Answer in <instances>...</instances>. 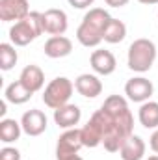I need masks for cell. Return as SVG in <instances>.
<instances>
[{"label": "cell", "instance_id": "cell-1", "mask_svg": "<svg viewBox=\"0 0 158 160\" xmlns=\"http://www.w3.org/2000/svg\"><path fill=\"white\" fill-rule=\"evenodd\" d=\"M97 114L104 127V149L108 153H119L121 145L134 134V116L128 108V101L121 95H110Z\"/></svg>", "mask_w": 158, "mask_h": 160}, {"label": "cell", "instance_id": "cell-2", "mask_svg": "<svg viewBox=\"0 0 158 160\" xmlns=\"http://www.w3.org/2000/svg\"><path fill=\"white\" fill-rule=\"evenodd\" d=\"M110 19H112V15L104 8H89V11H86L78 30H77L78 43L87 48L99 47L104 41L102 34H104V28L110 22Z\"/></svg>", "mask_w": 158, "mask_h": 160}, {"label": "cell", "instance_id": "cell-3", "mask_svg": "<svg viewBox=\"0 0 158 160\" xmlns=\"http://www.w3.org/2000/svg\"><path fill=\"white\" fill-rule=\"evenodd\" d=\"M155 60H156L155 41L147 39V38H140L130 43L128 52H126V65L130 71L143 75V73L151 71V67L155 65Z\"/></svg>", "mask_w": 158, "mask_h": 160}, {"label": "cell", "instance_id": "cell-4", "mask_svg": "<svg viewBox=\"0 0 158 160\" xmlns=\"http://www.w3.org/2000/svg\"><path fill=\"white\" fill-rule=\"evenodd\" d=\"M41 34H45V30H43V13L30 11L22 21L11 24V28H9V41L15 47H26L32 41L37 39Z\"/></svg>", "mask_w": 158, "mask_h": 160}, {"label": "cell", "instance_id": "cell-5", "mask_svg": "<svg viewBox=\"0 0 158 160\" xmlns=\"http://www.w3.org/2000/svg\"><path fill=\"white\" fill-rule=\"evenodd\" d=\"M73 91H75V84L67 77H56L47 84V88L43 91V102H45V106L56 110L69 102V99L73 97Z\"/></svg>", "mask_w": 158, "mask_h": 160}, {"label": "cell", "instance_id": "cell-6", "mask_svg": "<svg viewBox=\"0 0 158 160\" xmlns=\"http://www.w3.org/2000/svg\"><path fill=\"white\" fill-rule=\"evenodd\" d=\"M153 93H155V86L145 77H134V78L126 80V84H125V95L132 102L143 104V102L151 101Z\"/></svg>", "mask_w": 158, "mask_h": 160}, {"label": "cell", "instance_id": "cell-7", "mask_svg": "<svg viewBox=\"0 0 158 160\" xmlns=\"http://www.w3.org/2000/svg\"><path fill=\"white\" fill-rule=\"evenodd\" d=\"M82 147H84V143H82L80 128H67L58 138V143H56V160L78 155Z\"/></svg>", "mask_w": 158, "mask_h": 160}, {"label": "cell", "instance_id": "cell-8", "mask_svg": "<svg viewBox=\"0 0 158 160\" xmlns=\"http://www.w3.org/2000/svg\"><path fill=\"white\" fill-rule=\"evenodd\" d=\"M69 28V19L63 9L50 8L43 13V30L50 36H63Z\"/></svg>", "mask_w": 158, "mask_h": 160}, {"label": "cell", "instance_id": "cell-9", "mask_svg": "<svg viewBox=\"0 0 158 160\" xmlns=\"http://www.w3.org/2000/svg\"><path fill=\"white\" fill-rule=\"evenodd\" d=\"M21 127H22V132H24L26 136L36 138V136H41V134L47 130L48 119H47L45 112H41L37 108H32V110H28V112L22 114V118H21Z\"/></svg>", "mask_w": 158, "mask_h": 160}, {"label": "cell", "instance_id": "cell-10", "mask_svg": "<svg viewBox=\"0 0 158 160\" xmlns=\"http://www.w3.org/2000/svg\"><path fill=\"white\" fill-rule=\"evenodd\" d=\"M80 134H82V143H84V147H91V149H93V147L102 145L104 127H102V121H101V118H99L97 112L91 116V119L80 128Z\"/></svg>", "mask_w": 158, "mask_h": 160}, {"label": "cell", "instance_id": "cell-11", "mask_svg": "<svg viewBox=\"0 0 158 160\" xmlns=\"http://www.w3.org/2000/svg\"><path fill=\"white\" fill-rule=\"evenodd\" d=\"M30 13L28 0H0V21L19 22Z\"/></svg>", "mask_w": 158, "mask_h": 160}, {"label": "cell", "instance_id": "cell-12", "mask_svg": "<svg viewBox=\"0 0 158 160\" xmlns=\"http://www.w3.org/2000/svg\"><path fill=\"white\" fill-rule=\"evenodd\" d=\"M89 63H91V69L95 71V75H101V77H108L116 71L117 67V60L116 56L106 50V48H97L91 52L89 56Z\"/></svg>", "mask_w": 158, "mask_h": 160}, {"label": "cell", "instance_id": "cell-13", "mask_svg": "<svg viewBox=\"0 0 158 160\" xmlns=\"http://www.w3.org/2000/svg\"><path fill=\"white\" fill-rule=\"evenodd\" d=\"M54 123L60 127V128H77V125L82 119V110H80L77 104H63L60 108L54 110Z\"/></svg>", "mask_w": 158, "mask_h": 160}, {"label": "cell", "instance_id": "cell-14", "mask_svg": "<svg viewBox=\"0 0 158 160\" xmlns=\"http://www.w3.org/2000/svg\"><path fill=\"white\" fill-rule=\"evenodd\" d=\"M75 89L86 99H95L102 93V82L97 75L82 73L75 78Z\"/></svg>", "mask_w": 158, "mask_h": 160}, {"label": "cell", "instance_id": "cell-15", "mask_svg": "<svg viewBox=\"0 0 158 160\" xmlns=\"http://www.w3.org/2000/svg\"><path fill=\"white\" fill-rule=\"evenodd\" d=\"M43 50H45L47 58L60 60V58H65L73 52V41L65 36H50L45 43Z\"/></svg>", "mask_w": 158, "mask_h": 160}, {"label": "cell", "instance_id": "cell-16", "mask_svg": "<svg viewBox=\"0 0 158 160\" xmlns=\"http://www.w3.org/2000/svg\"><path fill=\"white\" fill-rule=\"evenodd\" d=\"M19 80H21L22 86L28 88L32 93H37V91L43 89V86H45V73H43V69H41L39 65L30 63V65H26V67L21 71Z\"/></svg>", "mask_w": 158, "mask_h": 160}, {"label": "cell", "instance_id": "cell-17", "mask_svg": "<svg viewBox=\"0 0 158 160\" xmlns=\"http://www.w3.org/2000/svg\"><path fill=\"white\" fill-rule=\"evenodd\" d=\"M145 142L143 138H140L138 134H132L119 149V157L121 160H143L145 157Z\"/></svg>", "mask_w": 158, "mask_h": 160}, {"label": "cell", "instance_id": "cell-18", "mask_svg": "<svg viewBox=\"0 0 158 160\" xmlns=\"http://www.w3.org/2000/svg\"><path fill=\"white\" fill-rule=\"evenodd\" d=\"M32 95H34V93H32L28 88H24L21 80H15V82H11V84L6 88V91H4V99H6L7 102L15 104V106L28 102V101L32 99Z\"/></svg>", "mask_w": 158, "mask_h": 160}, {"label": "cell", "instance_id": "cell-19", "mask_svg": "<svg viewBox=\"0 0 158 160\" xmlns=\"http://www.w3.org/2000/svg\"><path fill=\"white\" fill-rule=\"evenodd\" d=\"M138 119L143 128H158V102L147 101L138 110Z\"/></svg>", "mask_w": 158, "mask_h": 160}, {"label": "cell", "instance_id": "cell-20", "mask_svg": "<svg viewBox=\"0 0 158 160\" xmlns=\"http://www.w3.org/2000/svg\"><path fill=\"white\" fill-rule=\"evenodd\" d=\"M22 134V127H21V121L9 119V118H4L0 121V142L2 143H15Z\"/></svg>", "mask_w": 158, "mask_h": 160}, {"label": "cell", "instance_id": "cell-21", "mask_svg": "<svg viewBox=\"0 0 158 160\" xmlns=\"http://www.w3.org/2000/svg\"><path fill=\"white\" fill-rule=\"evenodd\" d=\"M125 38H126V24L123 21L116 19V17H112L110 22L104 28L102 39L106 41V43H110V45H116V43H121Z\"/></svg>", "mask_w": 158, "mask_h": 160}, {"label": "cell", "instance_id": "cell-22", "mask_svg": "<svg viewBox=\"0 0 158 160\" xmlns=\"http://www.w3.org/2000/svg\"><path fill=\"white\" fill-rule=\"evenodd\" d=\"M19 54L15 50L13 43H0V69L2 71H11L17 65Z\"/></svg>", "mask_w": 158, "mask_h": 160}, {"label": "cell", "instance_id": "cell-23", "mask_svg": "<svg viewBox=\"0 0 158 160\" xmlns=\"http://www.w3.org/2000/svg\"><path fill=\"white\" fill-rule=\"evenodd\" d=\"M0 160H21V151L17 147H2L0 149Z\"/></svg>", "mask_w": 158, "mask_h": 160}, {"label": "cell", "instance_id": "cell-24", "mask_svg": "<svg viewBox=\"0 0 158 160\" xmlns=\"http://www.w3.org/2000/svg\"><path fill=\"white\" fill-rule=\"evenodd\" d=\"M69 6H73L75 9H87L89 6H93L95 0H67Z\"/></svg>", "mask_w": 158, "mask_h": 160}, {"label": "cell", "instance_id": "cell-25", "mask_svg": "<svg viewBox=\"0 0 158 160\" xmlns=\"http://www.w3.org/2000/svg\"><path fill=\"white\" fill-rule=\"evenodd\" d=\"M149 147L153 149V153L158 155V128H155V132H153L151 138H149Z\"/></svg>", "mask_w": 158, "mask_h": 160}, {"label": "cell", "instance_id": "cell-26", "mask_svg": "<svg viewBox=\"0 0 158 160\" xmlns=\"http://www.w3.org/2000/svg\"><path fill=\"white\" fill-rule=\"evenodd\" d=\"M106 2V6H110V8H123V6H126L130 0H104Z\"/></svg>", "mask_w": 158, "mask_h": 160}, {"label": "cell", "instance_id": "cell-27", "mask_svg": "<svg viewBox=\"0 0 158 160\" xmlns=\"http://www.w3.org/2000/svg\"><path fill=\"white\" fill-rule=\"evenodd\" d=\"M140 4H145V6H155V4H158V0H138Z\"/></svg>", "mask_w": 158, "mask_h": 160}, {"label": "cell", "instance_id": "cell-28", "mask_svg": "<svg viewBox=\"0 0 158 160\" xmlns=\"http://www.w3.org/2000/svg\"><path fill=\"white\" fill-rule=\"evenodd\" d=\"M62 160H84L80 155H73V157H67V158H62Z\"/></svg>", "mask_w": 158, "mask_h": 160}, {"label": "cell", "instance_id": "cell-29", "mask_svg": "<svg viewBox=\"0 0 158 160\" xmlns=\"http://www.w3.org/2000/svg\"><path fill=\"white\" fill-rule=\"evenodd\" d=\"M147 160H158V155H156V153H155V155H151V157H149V158H147Z\"/></svg>", "mask_w": 158, "mask_h": 160}]
</instances>
